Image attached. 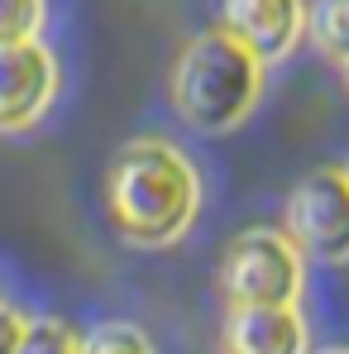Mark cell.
Returning <instances> with one entry per match:
<instances>
[{"label": "cell", "mask_w": 349, "mask_h": 354, "mask_svg": "<svg viewBox=\"0 0 349 354\" xmlns=\"http://www.w3.org/2000/svg\"><path fill=\"white\" fill-rule=\"evenodd\" d=\"M306 34L326 58H349V0H316L306 5Z\"/></svg>", "instance_id": "obj_8"}, {"label": "cell", "mask_w": 349, "mask_h": 354, "mask_svg": "<svg viewBox=\"0 0 349 354\" xmlns=\"http://www.w3.org/2000/svg\"><path fill=\"white\" fill-rule=\"evenodd\" d=\"M82 350V335L62 316H34L24 326V350L19 354H72Z\"/></svg>", "instance_id": "obj_9"}, {"label": "cell", "mask_w": 349, "mask_h": 354, "mask_svg": "<svg viewBox=\"0 0 349 354\" xmlns=\"http://www.w3.org/2000/svg\"><path fill=\"white\" fill-rule=\"evenodd\" d=\"M263 91V58L249 53L225 29L187 44L173 72V101L182 120L201 134L239 129Z\"/></svg>", "instance_id": "obj_2"}, {"label": "cell", "mask_w": 349, "mask_h": 354, "mask_svg": "<svg viewBox=\"0 0 349 354\" xmlns=\"http://www.w3.org/2000/svg\"><path fill=\"white\" fill-rule=\"evenodd\" d=\"M225 340L239 354H296L306 350V326L296 301H244L230 311Z\"/></svg>", "instance_id": "obj_7"}, {"label": "cell", "mask_w": 349, "mask_h": 354, "mask_svg": "<svg viewBox=\"0 0 349 354\" xmlns=\"http://www.w3.org/2000/svg\"><path fill=\"white\" fill-rule=\"evenodd\" d=\"M345 173H349V163H345Z\"/></svg>", "instance_id": "obj_14"}, {"label": "cell", "mask_w": 349, "mask_h": 354, "mask_svg": "<svg viewBox=\"0 0 349 354\" xmlns=\"http://www.w3.org/2000/svg\"><path fill=\"white\" fill-rule=\"evenodd\" d=\"M201 206L196 168L177 153L173 144L139 139L115 158L111 173V216L120 235L144 249H163L187 235Z\"/></svg>", "instance_id": "obj_1"}, {"label": "cell", "mask_w": 349, "mask_h": 354, "mask_svg": "<svg viewBox=\"0 0 349 354\" xmlns=\"http://www.w3.org/2000/svg\"><path fill=\"white\" fill-rule=\"evenodd\" d=\"M301 249L292 235L278 230H249L230 244L225 263H220V283L230 306L244 301H296L301 297Z\"/></svg>", "instance_id": "obj_3"}, {"label": "cell", "mask_w": 349, "mask_h": 354, "mask_svg": "<svg viewBox=\"0 0 349 354\" xmlns=\"http://www.w3.org/2000/svg\"><path fill=\"white\" fill-rule=\"evenodd\" d=\"M44 24V0H0V39H34Z\"/></svg>", "instance_id": "obj_10"}, {"label": "cell", "mask_w": 349, "mask_h": 354, "mask_svg": "<svg viewBox=\"0 0 349 354\" xmlns=\"http://www.w3.org/2000/svg\"><path fill=\"white\" fill-rule=\"evenodd\" d=\"M287 235L316 263H349V173L316 168L287 196Z\"/></svg>", "instance_id": "obj_4"}, {"label": "cell", "mask_w": 349, "mask_h": 354, "mask_svg": "<svg viewBox=\"0 0 349 354\" xmlns=\"http://www.w3.org/2000/svg\"><path fill=\"white\" fill-rule=\"evenodd\" d=\"M340 72H345V91H349V58H340Z\"/></svg>", "instance_id": "obj_13"}, {"label": "cell", "mask_w": 349, "mask_h": 354, "mask_svg": "<svg viewBox=\"0 0 349 354\" xmlns=\"http://www.w3.org/2000/svg\"><path fill=\"white\" fill-rule=\"evenodd\" d=\"M220 29L263 62L287 58L306 34V0H220Z\"/></svg>", "instance_id": "obj_6"}, {"label": "cell", "mask_w": 349, "mask_h": 354, "mask_svg": "<svg viewBox=\"0 0 349 354\" xmlns=\"http://www.w3.org/2000/svg\"><path fill=\"white\" fill-rule=\"evenodd\" d=\"M24 316L15 306H0V354H19L24 350Z\"/></svg>", "instance_id": "obj_12"}, {"label": "cell", "mask_w": 349, "mask_h": 354, "mask_svg": "<svg viewBox=\"0 0 349 354\" xmlns=\"http://www.w3.org/2000/svg\"><path fill=\"white\" fill-rule=\"evenodd\" d=\"M82 350L91 354H111V350H149V335L144 330H134L129 321H106L101 330H91V335H82Z\"/></svg>", "instance_id": "obj_11"}, {"label": "cell", "mask_w": 349, "mask_h": 354, "mask_svg": "<svg viewBox=\"0 0 349 354\" xmlns=\"http://www.w3.org/2000/svg\"><path fill=\"white\" fill-rule=\"evenodd\" d=\"M58 67L39 39H0V129H29L53 101Z\"/></svg>", "instance_id": "obj_5"}]
</instances>
